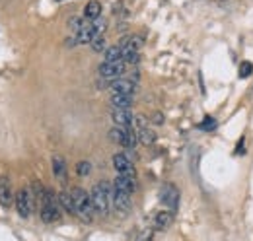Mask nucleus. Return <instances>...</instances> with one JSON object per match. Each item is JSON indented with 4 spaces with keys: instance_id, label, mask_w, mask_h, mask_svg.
Wrapping results in <instances>:
<instances>
[{
    "instance_id": "nucleus-20",
    "label": "nucleus",
    "mask_w": 253,
    "mask_h": 241,
    "mask_svg": "<svg viewBox=\"0 0 253 241\" xmlns=\"http://www.w3.org/2000/svg\"><path fill=\"white\" fill-rule=\"evenodd\" d=\"M90 171H92V163H90V161H80V163L76 165V173H78L80 177L88 175Z\"/></svg>"
},
{
    "instance_id": "nucleus-5",
    "label": "nucleus",
    "mask_w": 253,
    "mask_h": 241,
    "mask_svg": "<svg viewBox=\"0 0 253 241\" xmlns=\"http://www.w3.org/2000/svg\"><path fill=\"white\" fill-rule=\"evenodd\" d=\"M113 167L117 171V175H128V177H136L134 167L130 163V160L126 158L125 154H115L113 156Z\"/></svg>"
},
{
    "instance_id": "nucleus-6",
    "label": "nucleus",
    "mask_w": 253,
    "mask_h": 241,
    "mask_svg": "<svg viewBox=\"0 0 253 241\" xmlns=\"http://www.w3.org/2000/svg\"><path fill=\"white\" fill-rule=\"evenodd\" d=\"M160 197H162V202L169 208V210H177V204H179V191L173 187V185H166L164 189H162V193H160Z\"/></svg>"
},
{
    "instance_id": "nucleus-12",
    "label": "nucleus",
    "mask_w": 253,
    "mask_h": 241,
    "mask_svg": "<svg viewBox=\"0 0 253 241\" xmlns=\"http://www.w3.org/2000/svg\"><path fill=\"white\" fill-rule=\"evenodd\" d=\"M113 187H117V189H123L126 193H134V189H136V177H128V175H117L115 181H113Z\"/></svg>"
},
{
    "instance_id": "nucleus-19",
    "label": "nucleus",
    "mask_w": 253,
    "mask_h": 241,
    "mask_svg": "<svg viewBox=\"0 0 253 241\" xmlns=\"http://www.w3.org/2000/svg\"><path fill=\"white\" fill-rule=\"evenodd\" d=\"M90 45H92V49H94L95 53L103 51V49H105V37H103V33H101V35H95Z\"/></svg>"
},
{
    "instance_id": "nucleus-17",
    "label": "nucleus",
    "mask_w": 253,
    "mask_h": 241,
    "mask_svg": "<svg viewBox=\"0 0 253 241\" xmlns=\"http://www.w3.org/2000/svg\"><path fill=\"white\" fill-rule=\"evenodd\" d=\"M117 60H123V49H121V45L107 47L105 53H103V62H117Z\"/></svg>"
},
{
    "instance_id": "nucleus-23",
    "label": "nucleus",
    "mask_w": 253,
    "mask_h": 241,
    "mask_svg": "<svg viewBox=\"0 0 253 241\" xmlns=\"http://www.w3.org/2000/svg\"><path fill=\"white\" fill-rule=\"evenodd\" d=\"M214 126H216V122H214L212 117H207L205 122H201V128H205V130H211V128H214Z\"/></svg>"
},
{
    "instance_id": "nucleus-10",
    "label": "nucleus",
    "mask_w": 253,
    "mask_h": 241,
    "mask_svg": "<svg viewBox=\"0 0 253 241\" xmlns=\"http://www.w3.org/2000/svg\"><path fill=\"white\" fill-rule=\"evenodd\" d=\"M109 103H111V109H130L132 107V95H128V93H111Z\"/></svg>"
},
{
    "instance_id": "nucleus-4",
    "label": "nucleus",
    "mask_w": 253,
    "mask_h": 241,
    "mask_svg": "<svg viewBox=\"0 0 253 241\" xmlns=\"http://www.w3.org/2000/svg\"><path fill=\"white\" fill-rule=\"evenodd\" d=\"M14 201H16V210H18V214L22 218H28L30 212H32V193H30V189H20L16 193Z\"/></svg>"
},
{
    "instance_id": "nucleus-7",
    "label": "nucleus",
    "mask_w": 253,
    "mask_h": 241,
    "mask_svg": "<svg viewBox=\"0 0 253 241\" xmlns=\"http://www.w3.org/2000/svg\"><path fill=\"white\" fill-rule=\"evenodd\" d=\"M130 193H126L123 189H117V187H113V206L117 208L119 212H126L130 210Z\"/></svg>"
},
{
    "instance_id": "nucleus-16",
    "label": "nucleus",
    "mask_w": 253,
    "mask_h": 241,
    "mask_svg": "<svg viewBox=\"0 0 253 241\" xmlns=\"http://www.w3.org/2000/svg\"><path fill=\"white\" fill-rule=\"evenodd\" d=\"M171 222H173V212L164 210V212H158V216L154 220V226H156V230H166V228H169Z\"/></svg>"
},
{
    "instance_id": "nucleus-13",
    "label": "nucleus",
    "mask_w": 253,
    "mask_h": 241,
    "mask_svg": "<svg viewBox=\"0 0 253 241\" xmlns=\"http://www.w3.org/2000/svg\"><path fill=\"white\" fill-rule=\"evenodd\" d=\"M138 124H140V128H138V140H140L144 146L154 144L156 136H154V132H152L150 128H146V122H144V119H142V117H138Z\"/></svg>"
},
{
    "instance_id": "nucleus-9",
    "label": "nucleus",
    "mask_w": 253,
    "mask_h": 241,
    "mask_svg": "<svg viewBox=\"0 0 253 241\" xmlns=\"http://www.w3.org/2000/svg\"><path fill=\"white\" fill-rule=\"evenodd\" d=\"M14 201V195H12V187H10V179L6 175L0 177V204L2 206H10Z\"/></svg>"
},
{
    "instance_id": "nucleus-22",
    "label": "nucleus",
    "mask_w": 253,
    "mask_h": 241,
    "mask_svg": "<svg viewBox=\"0 0 253 241\" xmlns=\"http://www.w3.org/2000/svg\"><path fill=\"white\" fill-rule=\"evenodd\" d=\"M253 72V64L250 60H246L242 66H240V78H248V76H252Z\"/></svg>"
},
{
    "instance_id": "nucleus-18",
    "label": "nucleus",
    "mask_w": 253,
    "mask_h": 241,
    "mask_svg": "<svg viewBox=\"0 0 253 241\" xmlns=\"http://www.w3.org/2000/svg\"><path fill=\"white\" fill-rule=\"evenodd\" d=\"M53 173L59 179H64V175H66V163H64L63 156H53Z\"/></svg>"
},
{
    "instance_id": "nucleus-1",
    "label": "nucleus",
    "mask_w": 253,
    "mask_h": 241,
    "mask_svg": "<svg viewBox=\"0 0 253 241\" xmlns=\"http://www.w3.org/2000/svg\"><path fill=\"white\" fill-rule=\"evenodd\" d=\"M90 197H92L94 210L97 214H103L105 216L109 212V208L113 206V185H109L107 181L95 183L92 193H90Z\"/></svg>"
},
{
    "instance_id": "nucleus-15",
    "label": "nucleus",
    "mask_w": 253,
    "mask_h": 241,
    "mask_svg": "<svg viewBox=\"0 0 253 241\" xmlns=\"http://www.w3.org/2000/svg\"><path fill=\"white\" fill-rule=\"evenodd\" d=\"M59 204H61V208L68 212V214H74V216H78L76 214V204H74V199H72V195L70 193H61L59 195Z\"/></svg>"
},
{
    "instance_id": "nucleus-21",
    "label": "nucleus",
    "mask_w": 253,
    "mask_h": 241,
    "mask_svg": "<svg viewBox=\"0 0 253 241\" xmlns=\"http://www.w3.org/2000/svg\"><path fill=\"white\" fill-rule=\"evenodd\" d=\"M68 26H70V30L74 31V33H78V31L82 30V26H84V18H70L68 20Z\"/></svg>"
},
{
    "instance_id": "nucleus-14",
    "label": "nucleus",
    "mask_w": 253,
    "mask_h": 241,
    "mask_svg": "<svg viewBox=\"0 0 253 241\" xmlns=\"http://www.w3.org/2000/svg\"><path fill=\"white\" fill-rule=\"evenodd\" d=\"M99 14H101V4L97 0H90L86 4V8H84V18L90 20V22H94V20L99 18Z\"/></svg>"
},
{
    "instance_id": "nucleus-11",
    "label": "nucleus",
    "mask_w": 253,
    "mask_h": 241,
    "mask_svg": "<svg viewBox=\"0 0 253 241\" xmlns=\"http://www.w3.org/2000/svg\"><path fill=\"white\" fill-rule=\"evenodd\" d=\"M109 88H111V93H128V95H132L136 86H134V82H132V80L119 78V80H115Z\"/></svg>"
},
{
    "instance_id": "nucleus-8",
    "label": "nucleus",
    "mask_w": 253,
    "mask_h": 241,
    "mask_svg": "<svg viewBox=\"0 0 253 241\" xmlns=\"http://www.w3.org/2000/svg\"><path fill=\"white\" fill-rule=\"evenodd\" d=\"M111 119L115 122V126H123V128H132V122H134L130 109H111Z\"/></svg>"
},
{
    "instance_id": "nucleus-24",
    "label": "nucleus",
    "mask_w": 253,
    "mask_h": 241,
    "mask_svg": "<svg viewBox=\"0 0 253 241\" xmlns=\"http://www.w3.org/2000/svg\"><path fill=\"white\" fill-rule=\"evenodd\" d=\"M57 2H63V0H57Z\"/></svg>"
},
{
    "instance_id": "nucleus-2",
    "label": "nucleus",
    "mask_w": 253,
    "mask_h": 241,
    "mask_svg": "<svg viewBox=\"0 0 253 241\" xmlns=\"http://www.w3.org/2000/svg\"><path fill=\"white\" fill-rule=\"evenodd\" d=\"M70 195H72V199H74V204H76V214L82 218V220H86V222H92V218H94V204H92V197L84 191V189H80V187H76V189H72L70 191Z\"/></svg>"
},
{
    "instance_id": "nucleus-3",
    "label": "nucleus",
    "mask_w": 253,
    "mask_h": 241,
    "mask_svg": "<svg viewBox=\"0 0 253 241\" xmlns=\"http://www.w3.org/2000/svg\"><path fill=\"white\" fill-rule=\"evenodd\" d=\"M125 68H126V62L125 60H117V62H101L97 72L99 76L103 78L105 84H113L115 80H119L123 74H125Z\"/></svg>"
}]
</instances>
